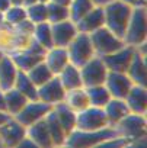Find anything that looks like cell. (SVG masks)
I'll use <instances>...</instances> for the list:
<instances>
[{"label": "cell", "mask_w": 147, "mask_h": 148, "mask_svg": "<svg viewBox=\"0 0 147 148\" xmlns=\"http://www.w3.org/2000/svg\"><path fill=\"white\" fill-rule=\"evenodd\" d=\"M70 64L82 67L85 62H88L90 58L95 57V51L92 47V41L89 34L77 32V35L71 39V42L66 47Z\"/></svg>", "instance_id": "5b68a950"}, {"label": "cell", "mask_w": 147, "mask_h": 148, "mask_svg": "<svg viewBox=\"0 0 147 148\" xmlns=\"http://www.w3.org/2000/svg\"><path fill=\"white\" fill-rule=\"evenodd\" d=\"M6 55H8V54H6L5 51H2V49H0V61H2V60H3V58H5Z\"/></svg>", "instance_id": "c3c4849f"}, {"label": "cell", "mask_w": 147, "mask_h": 148, "mask_svg": "<svg viewBox=\"0 0 147 148\" xmlns=\"http://www.w3.org/2000/svg\"><path fill=\"white\" fill-rule=\"evenodd\" d=\"M86 92H88V97H89L90 106L104 108V106L109 102V99H111V95H109L108 89H106L104 84L86 87Z\"/></svg>", "instance_id": "f1b7e54d"}, {"label": "cell", "mask_w": 147, "mask_h": 148, "mask_svg": "<svg viewBox=\"0 0 147 148\" xmlns=\"http://www.w3.org/2000/svg\"><path fill=\"white\" fill-rule=\"evenodd\" d=\"M77 31L83 34H92L98 31L99 28L105 26V16H104V8L93 6L92 10H89L79 22H76Z\"/></svg>", "instance_id": "e0dca14e"}, {"label": "cell", "mask_w": 147, "mask_h": 148, "mask_svg": "<svg viewBox=\"0 0 147 148\" xmlns=\"http://www.w3.org/2000/svg\"><path fill=\"white\" fill-rule=\"evenodd\" d=\"M32 36H26L21 34L15 26L3 23L0 26V49L6 54H13L16 51L23 49Z\"/></svg>", "instance_id": "9c48e42d"}, {"label": "cell", "mask_w": 147, "mask_h": 148, "mask_svg": "<svg viewBox=\"0 0 147 148\" xmlns=\"http://www.w3.org/2000/svg\"><path fill=\"white\" fill-rule=\"evenodd\" d=\"M48 2H52V3H57V5H64V6H68L70 0H48ZM47 2V3H48Z\"/></svg>", "instance_id": "7bdbcfd3"}, {"label": "cell", "mask_w": 147, "mask_h": 148, "mask_svg": "<svg viewBox=\"0 0 147 148\" xmlns=\"http://www.w3.org/2000/svg\"><path fill=\"white\" fill-rule=\"evenodd\" d=\"M63 103H66L71 110H75L76 113L83 110V109H86L88 106H90L86 87L82 86V87H76V89H71V90H66Z\"/></svg>", "instance_id": "44dd1931"}, {"label": "cell", "mask_w": 147, "mask_h": 148, "mask_svg": "<svg viewBox=\"0 0 147 148\" xmlns=\"http://www.w3.org/2000/svg\"><path fill=\"white\" fill-rule=\"evenodd\" d=\"M133 9L119 0H112L104 8V16H105V28L109 29L112 34L124 39V34L128 25V21L131 18Z\"/></svg>", "instance_id": "3957f363"}, {"label": "cell", "mask_w": 147, "mask_h": 148, "mask_svg": "<svg viewBox=\"0 0 147 148\" xmlns=\"http://www.w3.org/2000/svg\"><path fill=\"white\" fill-rule=\"evenodd\" d=\"M51 32H52V45L54 47H67L71 39L77 35V26L76 23L66 19L57 23H51Z\"/></svg>", "instance_id": "9a60e30c"}, {"label": "cell", "mask_w": 147, "mask_h": 148, "mask_svg": "<svg viewBox=\"0 0 147 148\" xmlns=\"http://www.w3.org/2000/svg\"><path fill=\"white\" fill-rule=\"evenodd\" d=\"M117 132L112 126H106L99 131H82V129H73L67 136L64 147L68 148H96L101 147L104 141L114 136Z\"/></svg>", "instance_id": "7a4b0ae2"}, {"label": "cell", "mask_w": 147, "mask_h": 148, "mask_svg": "<svg viewBox=\"0 0 147 148\" xmlns=\"http://www.w3.org/2000/svg\"><path fill=\"white\" fill-rule=\"evenodd\" d=\"M109 126L106 115L102 108L88 106L86 109L76 113V128L82 131H99Z\"/></svg>", "instance_id": "52a82bcc"}, {"label": "cell", "mask_w": 147, "mask_h": 148, "mask_svg": "<svg viewBox=\"0 0 147 148\" xmlns=\"http://www.w3.org/2000/svg\"><path fill=\"white\" fill-rule=\"evenodd\" d=\"M121 3L130 6L131 9H135V8H146L147 6V0H119Z\"/></svg>", "instance_id": "74e56055"}, {"label": "cell", "mask_w": 147, "mask_h": 148, "mask_svg": "<svg viewBox=\"0 0 147 148\" xmlns=\"http://www.w3.org/2000/svg\"><path fill=\"white\" fill-rule=\"evenodd\" d=\"M18 147H32V148H37V145H35V144H34V142H32L26 135H25V138L19 142V145H18Z\"/></svg>", "instance_id": "ab89813d"}, {"label": "cell", "mask_w": 147, "mask_h": 148, "mask_svg": "<svg viewBox=\"0 0 147 148\" xmlns=\"http://www.w3.org/2000/svg\"><path fill=\"white\" fill-rule=\"evenodd\" d=\"M89 36H90V41H92L95 55H98V57H105V55L119 49L125 44L122 38L117 36L115 34H112L105 26L99 28L98 31H95L92 34H89Z\"/></svg>", "instance_id": "8992f818"}, {"label": "cell", "mask_w": 147, "mask_h": 148, "mask_svg": "<svg viewBox=\"0 0 147 148\" xmlns=\"http://www.w3.org/2000/svg\"><path fill=\"white\" fill-rule=\"evenodd\" d=\"M135 54V48L131 47V45H127L124 44L119 49L105 55V57H101L108 68V71H119V73H125V70L128 68L133 57Z\"/></svg>", "instance_id": "7c38bea8"}, {"label": "cell", "mask_w": 147, "mask_h": 148, "mask_svg": "<svg viewBox=\"0 0 147 148\" xmlns=\"http://www.w3.org/2000/svg\"><path fill=\"white\" fill-rule=\"evenodd\" d=\"M25 19H28L25 6H10L5 12V23H8V25L16 26L21 22H23Z\"/></svg>", "instance_id": "d590c367"}, {"label": "cell", "mask_w": 147, "mask_h": 148, "mask_svg": "<svg viewBox=\"0 0 147 148\" xmlns=\"http://www.w3.org/2000/svg\"><path fill=\"white\" fill-rule=\"evenodd\" d=\"M32 38L44 48L48 49L52 47V32H51V23L50 22H42L37 23L32 32Z\"/></svg>", "instance_id": "4dcf8cb0"}, {"label": "cell", "mask_w": 147, "mask_h": 148, "mask_svg": "<svg viewBox=\"0 0 147 148\" xmlns=\"http://www.w3.org/2000/svg\"><path fill=\"white\" fill-rule=\"evenodd\" d=\"M9 118H10V116H9L6 112H0V125H2L5 121H8Z\"/></svg>", "instance_id": "ee69618b"}, {"label": "cell", "mask_w": 147, "mask_h": 148, "mask_svg": "<svg viewBox=\"0 0 147 148\" xmlns=\"http://www.w3.org/2000/svg\"><path fill=\"white\" fill-rule=\"evenodd\" d=\"M5 23V12H0V26Z\"/></svg>", "instance_id": "7dc6e473"}, {"label": "cell", "mask_w": 147, "mask_h": 148, "mask_svg": "<svg viewBox=\"0 0 147 148\" xmlns=\"http://www.w3.org/2000/svg\"><path fill=\"white\" fill-rule=\"evenodd\" d=\"M10 6L12 5H10L9 0H0V12H6Z\"/></svg>", "instance_id": "b9f144b4"}, {"label": "cell", "mask_w": 147, "mask_h": 148, "mask_svg": "<svg viewBox=\"0 0 147 148\" xmlns=\"http://www.w3.org/2000/svg\"><path fill=\"white\" fill-rule=\"evenodd\" d=\"M39 0H23V6L26 8V6H31V5H34V3H38Z\"/></svg>", "instance_id": "bcb514c9"}, {"label": "cell", "mask_w": 147, "mask_h": 148, "mask_svg": "<svg viewBox=\"0 0 147 148\" xmlns=\"http://www.w3.org/2000/svg\"><path fill=\"white\" fill-rule=\"evenodd\" d=\"M124 100L130 112L141 113V115L147 113V87L146 86L134 84L127 93V96L124 97Z\"/></svg>", "instance_id": "ac0fdd59"}, {"label": "cell", "mask_w": 147, "mask_h": 148, "mask_svg": "<svg viewBox=\"0 0 147 148\" xmlns=\"http://www.w3.org/2000/svg\"><path fill=\"white\" fill-rule=\"evenodd\" d=\"M26 135V126L18 122L13 116L0 125V144L2 147L16 148Z\"/></svg>", "instance_id": "30bf717a"}, {"label": "cell", "mask_w": 147, "mask_h": 148, "mask_svg": "<svg viewBox=\"0 0 147 148\" xmlns=\"http://www.w3.org/2000/svg\"><path fill=\"white\" fill-rule=\"evenodd\" d=\"M26 74H28V77L31 79V82H32L37 87H39L41 84L47 83L51 77H54L52 71L45 65L44 61H41V62H38L37 65H34L29 71H26Z\"/></svg>", "instance_id": "d6a6232c"}, {"label": "cell", "mask_w": 147, "mask_h": 148, "mask_svg": "<svg viewBox=\"0 0 147 148\" xmlns=\"http://www.w3.org/2000/svg\"><path fill=\"white\" fill-rule=\"evenodd\" d=\"M44 121L47 123V128H48V132H50V136H51V141H52V147H64L67 134L63 129V126L60 125L58 119L55 118L52 109L47 113Z\"/></svg>", "instance_id": "484cf974"}, {"label": "cell", "mask_w": 147, "mask_h": 148, "mask_svg": "<svg viewBox=\"0 0 147 148\" xmlns=\"http://www.w3.org/2000/svg\"><path fill=\"white\" fill-rule=\"evenodd\" d=\"M79 68H80L82 83L85 87L98 86V84L105 83V79L108 76V68L101 57L95 55L93 58H90L88 62H85Z\"/></svg>", "instance_id": "ba28073f"}, {"label": "cell", "mask_w": 147, "mask_h": 148, "mask_svg": "<svg viewBox=\"0 0 147 148\" xmlns=\"http://www.w3.org/2000/svg\"><path fill=\"white\" fill-rule=\"evenodd\" d=\"M13 87H15L16 90H19L23 96H26L29 100L37 99V90H38V87L31 82V79L28 77L26 73L18 71V76H16V80H15Z\"/></svg>", "instance_id": "f546056e"}, {"label": "cell", "mask_w": 147, "mask_h": 148, "mask_svg": "<svg viewBox=\"0 0 147 148\" xmlns=\"http://www.w3.org/2000/svg\"><path fill=\"white\" fill-rule=\"evenodd\" d=\"M9 55L12 57V60H13L15 65L18 67V70L19 71H23V73L29 71L34 65H37L38 62H41L42 58H44V55L34 54V52H29V51H25V49L16 51V52L9 54Z\"/></svg>", "instance_id": "4316f807"}, {"label": "cell", "mask_w": 147, "mask_h": 148, "mask_svg": "<svg viewBox=\"0 0 147 148\" xmlns=\"http://www.w3.org/2000/svg\"><path fill=\"white\" fill-rule=\"evenodd\" d=\"M51 109H52V106H50L38 99H34V100H28L26 105L22 108V110L18 115H15L13 118L18 122H21L23 126H29V125L44 119Z\"/></svg>", "instance_id": "8fae6325"}, {"label": "cell", "mask_w": 147, "mask_h": 148, "mask_svg": "<svg viewBox=\"0 0 147 148\" xmlns=\"http://www.w3.org/2000/svg\"><path fill=\"white\" fill-rule=\"evenodd\" d=\"M12 6H23V0H9Z\"/></svg>", "instance_id": "f6af8a7d"}, {"label": "cell", "mask_w": 147, "mask_h": 148, "mask_svg": "<svg viewBox=\"0 0 147 148\" xmlns=\"http://www.w3.org/2000/svg\"><path fill=\"white\" fill-rule=\"evenodd\" d=\"M21 34L26 35V36H32V32H34V28H35V23H32L29 19H25L23 22H21L19 25L15 26Z\"/></svg>", "instance_id": "8d00e7d4"}, {"label": "cell", "mask_w": 147, "mask_h": 148, "mask_svg": "<svg viewBox=\"0 0 147 148\" xmlns=\"http://www.w3.org/2000/svg\"><path fill=\"white\" fill-rule=\"evenodd\" d=\"M26 136L37 145V148H52V141L44 119L26 126Z\"/></svg>", "instance_id": "d6986e66"}, {"label": "cell", "mask_w": 147, "mask_h": 148, "mask_svg": "<svg viewBox=\"0 0 147 148\" xmlns=\"http://www.w3.org/2000/svg\"><path fill=\"white\" fill-rule=\"evenodd\" d=\"M42 61H44L45 65L52 71L54 76H57V74L70 62L67 49H66L64 47H54V45H52L51 48L45 49Z\"/></svg>", "instance_id": "2e32d148"}, {"label": "cell", "mask_w": 147, "mask_h": 148, "mask_svg": "<svg viewBox=\"0 0 147 148\" xmlns=\"http://www.w3.org/2000/svg\"><path fill=\"white\" fill-rule=\"evenodd\" d=\"M0 147H2V144H0Z\"/></svg>", "instance_id": "f907efd6"}, {"label": "cell", "mask_w": 147, "mask_h": 148, "mask_svg": "<svg viewBox=\"0 0 147 148\" xmlns=\"http://www.w3.org/2000/svg\"><path fill=\"white\" fill-rule=\"evenodd\" d=\"M68 19V8L64 5H57L52 2L47 3V21L50 23H57Z\"/></svg>", "instance_id": "836d02e7"}, {"label": "cell", "mask_w": 147, "mask_h": 148, "mask_svg": "<svg viewBox=\"0 0 147 148\" xmlns=\"http://www.w3.org/2000/svg\"><path fill=\"white\" fill-rule=\"evenodd\" d=\"M52 112L55 115V118L58 119L60 125L63 126V129L66 131V134L68 135L73 129L76 128V112L71 110L66 103H57L52 106Z\"/></svg>", "instance_id": "d4e9b609"}, {"label": "cell", "mask_w": 147, "mask_h": 148, "mask_svg": "<svg viewBox=\"0 0 147 148\" xmlns=\"http://www.w3.org/2000/svg\"><path fill=\"white\" fill-rule=\"evenodd\" d=\"M0 112H6V97H5V90L2 89H0Z\"/></svg>", "instance_id": "f35d334b"}, {"label": "cell", "mask_w": 147, "mask_h": 148, "mask_svg": "<svg viewBox=\"0 0 147 148\" xmlns=\"http://www.w3.org/2000/svg\"><path fill=\"white\" fill-rule=\"evenodd\" d=\"M5 97H6V112H8L9 116L18 115L22 110V108L26 105V102L29 100L26 96H23L15 87L5 90Z\"/></svg>", "instance_id": "83f0119b"}, {"label": "cell", "mask_w": 147, "mask_h": 148, "mask_svg": "<svg viewBox=\"0 0 147 148\" xmlns=\"http://www.w3.org/2000/svg\"><path fill=\"white\" fill-rule=\"evenodd\" d=\"M124 42L134 48L147 42V6L133 9L124 34Z\"/></svg>", "instance_id": "277c9868"}, {"label": "cell", "mask_w": 147, "mask_h": 148, "mask_svg": "<svg viewBox=\"0 0 147 148\" xmlns=\"http://www.w3.org/2000/svg\"><path fill=\"white\" fill-rule=\"evenodd\" d=\"M146 68H147L146 55H141L140 52L135 51V54H134V57H133L128 68L125 70V74L130 77V80L134 84L146 86Z\"/></svg>", "instance_id": "ffe728a7"}, {"label": "cell", "mask_w": 147, "mask_h": 148, "mask_svg": "<svg viewBox=\"0 0 147 148\" xmlns=\"http://www.w3.org/2000/svg\"><path fill=\"white\" fill-rule=\"evenodd\" d=\"M105 115H106V119L109 122V126H114L117 125L125 115L130 113V109L125 103L124 99H115V97H111L109 102L102 108Z\"/></svg>", "instance_id": "603a6c76"}, {"label": "cell", "mask_w": 147, "mask_h": 148, "mask_svg": "<svg viewBox=\"0 0 147 148\" xmlns=\"http://www.w3.org/2000/svg\"><path fill=\"white\" fill-rule=\"evenodd\" d=\"M26 15L28 19L32 23H42V22H48L47 21V3L38 2L34 3L31 6H26Z\"/></svg>", "instance_id": "e575fe53"}, {"label": "cell", "mask_w": 147, "mask_h": 148, "mask_svg": "<svg viewBox=\"0 0 147 148\" xmlns=\"http://www.w3.org/2000/svg\"><path fill=\"white\" fill-rule=\"evenodd\" d=\"M39 2H42V3H47V2H48V0H39Z\"/></svg>", "instance_id": "681fc988"}, {"label": "cell", "mask_w": 147, "mask_h": 148, "mask_svg": "<svg viewBox=\"0 0 147 148\" xmlns=\"http://www.w3.org/2000/svg\"><path fill=\"white\" fill-rule=\"evenodd\" d=\"M67 8H68V19L76 23L89 10H92L93 3L90 2V0H70Z\"/></svg>", "instance_id": "1f68e13d"}, {"label": "cell", "mask_w": 147, "mask_h": 148, "mask_svg": "<svg viewBox=\"0 0 147 148\" xmlns=\"http://www.w3.org/2000/svg\"><path fill=\"white\" fill-rule=\"evenodd\" d=\"M64 95H66V89L63 87V84L57 76L51 77L47 83L41 84L37 90V99L50 106L61 103L64 100Z\"/></svg>", "instance_id": "4fadbf2b"}, {"label": "cell", "mask_w": 147, "mask_h": 148, "mask_svg": "<svg viewBox=\"0 0 147 148\" xmlns=\"http://www.w3.org/2000/svg\"><path fill=\"white\" fill-rule=\"evenodd\" d=\"M117 135L128 141L130 147H140L146 144L147 138V118L141 113L130 112L117 125L112 126Z\"/></svg>", "instance_id": "6da1fadb"}, {"label": "cell", "mask_w": 147, "mask_h": 148, "mask_svg": "<svg viewBox=\"0 0 147 148\" xmlns=\"http://www.w3.org/2000/svg\"><path fill=\"white\" fill-rule=\"evenodd\" d=\"M93 3V6H99V8H105L108 3H111L112 0H90Z\"/></svg>", "instance_id": "60d3db41"}, {"label": "cell", "mask_w": 147, "mask_h": 148, "mask_svg": "<svg viewBox=\"0 0 147 148\" xmlns=\"http://www.w3.org/2000/svg\"><path fill=\"white\" fill-rule=\"evenodd\" d=\"M104 86L108 89L111 97L115 99H124L130 89L134 86V83L130 80V77L125 73L119 71H108V76L105 79Z\"/></svg>", "instance_id": "5bb4252c"}, {"label": "cell", "mask_w": 147, "mask_h": 148, "mask_svg": "<svg viewBox=\"0 0 147 148\" xmlns=\"http://www.w3.org/2000/svg\"><path fill=\"white\" fill-rule=\"evenodd\" d=\"M57 77L60 79V82H61V84L66 90H71V89L83 86L82 76H80V68L70 64V62L57 74Z\"/></svg>", "instance_id": "cb8c5ba5"}, {"label": "cell", "mask_w": 147, "mask_h": 148, "mask_svg": "<svg viewBox=\"0 0 147 148\" xmlns=\"http://www.w3.org/2000/svg\"><path fill=\"white\" fill-rule=\"evenodd\" d=\"M18 67L15 65L12 57L8 54L2 61H0V89L9 90L13 87L16 76H18Z\"/></svg>", "instance_id": "7402d4cb"}]
</instances>
